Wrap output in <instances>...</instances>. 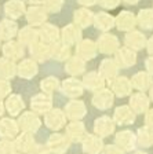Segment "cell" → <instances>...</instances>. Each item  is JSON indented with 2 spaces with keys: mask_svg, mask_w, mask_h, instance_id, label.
I'll return each instance as SVG.
<instances>
[{
  "mask_svg": "<svg viewBox=\"0 0 153 154\" xmlns=\"http://www.w3.org/2000/svg\"><path fill=\"white\" fill-rule=\"evenodd\" d=\"M135 61H137V55L130 48H121L116 55V63L119 65V67H130L135 63Z\"/></svg>",
  "mask_w": 153,
  "mask_h": 154,
  "instance_id": "obj_27",
  "label": "cell"
},
{
  "mask_svg": "<svg viewBox=\"0 0 153 154\" xmlns=\"http://www.w3.org/2000/svg\"><path fill=\"white\" fill-rule=\"evenodd\" d=\"M138 23L144 29H152L153 28V11L149 8L141 10L138 14Z\"/></svg>",
  "mask_w": 153,
  "mask_h": 154,
  "instance_id": "obj_41",
  "label": "cell"
},
{
  "mask_svg": "<svg viewBox=\"0 0 153 154\" xmlns=\"http://www.w3.org/2000/svg\"><path fill=\"white\" fill-rule=\"evenodd\" d=\"M26 7L24 0H7L4 4V14L10 19H18L25 15Z\"/></svg>",
  "mask_w": 153,
  "mask_h": 154,
  "instance_id": "obj_13",
  "label": "cell"
},
{
  "mask_svg": "<svg viewBox=\"0 0 153 154\" xmlns=\"http://www.w3.org/2000/svg\"><path fill=\"white\" fill-rule=\"evenodd\" d=\"M146 67H148V70L153 74V55L146 59Z\"/></svg>",
  "mask_w": 153,
  "mask_h": 154,
  "instance_id": "obj_50",
  "label": "cell"
},
{
  "mask_svg": "<svg viewBox=\"0 0 153 154\" xmlns=\"http://www.w3.org/2000/svg\"><path fill=\"white\" fill-rule=\"evenodd\" d=\"M4 112H6V107H4V102H3V99H0V117L3 116Z\"/></svg>",
  "mask_w": 153,
  "mask_h": 154,
  "instance_id": "obj_54",
  "label": "cell"
},
{
  "mask_svg": "<svg viewBox=\"0 0 153 154\" xmlns=\"http://www.w3.org/2000/svg\"><path fill=\"white\" fill-rule=\"evenodd\" d=\"M98 50L101 52H113L119 47V42L115 36L112 35H102L101 38L98 40Z\"/></svg>",
  "mask_w": 153,
  "mask_h": 154,
  "instance_id": "obj_31",
  "label": "cell"
},
{
  "mask_svg": "<svg viewBox=\"0 0 153 154\" xmlns=\"http://www.w3.org/2000/svg\"><path fill=\"white\" fill-rule=\"evenodd\" d=\"M119 70V65L116 63V61L113 59H105L102 61L101 63V69H99V74H101L104 79H108V80H113L117 74Z\"/></svg>",
  "mask_w": 153,
  "mask_h": 154,
  "instance_id": "obj_32",
  "label": "cell"
},
{
  "mask_svg": "<svg viewBox=\"0 0 153 154\" xmlns=\"http://www.w3.org/2000/svg\"><path fill=\"white\" fill-rule=\"evenodd\" d=\"M104 147L101 138L95 135H87L83 139V151L86 154H99Z\"/></svg>",
  "mask_w": 153,
  "mask_h": 154,
  "instance_id": "obj_24",
  "label": "cell"
},
{
  "mask_svg": "<svg viewBox=\"0 0 153 154\" xmlns=\"http://www.w3.org/2000/svg\"><path fill=\"white\" fill-rule=\"evenodd\" d=\"M17 76V63L6 57L0 58V79L11 80Z\"/></svg>",
  "mask_w": 153,
  "mask_h": 154,
  "instance_id": "obj_26",
  "label": "cell"
},
{
  "mask_svg": "<svg viewBox=\"0 0 153 154\" xmlns=\"http://www.w3.org/2000/svg\"><path fill=\"white\" fill-rule=\"evenodd\" d=\"M84 69H86V66H84V59L79 58L77 55H76V57L68 58L66 66H65V72H66V73H69L72 77L81 74L84 72Z\"/></svg>",
  "mask_w": 153,
  "mask_h": 154,
  "instance_id": "obj_29",
  "label": "cell"
},
{
  "mask_svg": "<svg viewBox=\"0 0 153 154\" xmlns=\"http://www.w3.org/2000/svg\"><path fill=\"white\" fill-rule=\"evenodd\" d=\"M94 22H95L97 28L105 32V30H109L110 28H113V25H115V19H113L112 15H109V14H106V13H99V14L95 15Z\"/></svg>",
  "mask_w": 153,
  "mask_h": 154,
  "instance_id": "obj_39",
  "label": "cell"
},
{
  "mask_svg": "<svg viewBox=\"0 0 153 154\" xmlns=\"http://www.w3.org/2000/svg\"><path fill=\"white\" fill-rule=\"evenodd\" d=\"M116 22H117V28L120 30H131L135 25V17L134 14L128 13V11H123L117 15Z\"/></svg>",
  "mask_w": 153,
  "mask_h": 154,
  "instance_id": "obj_38",
  "label": "cell"
},
{
  "mask_svg": "<svg viewBox=\"0 0 153 154\" xmlns=\"http://www.w3.org/2000/svg\"><path fill=\"white\" fill-rule=\"evenodd\" d=\"M42 3L47 13H59L64 6V0H43Z\"/></svg>",
  "mask_w": 153,
  "mask_h": 154,
  "instance_id": "obj_43",
  "label": "cell"
},
{
  "mask_svg": "<svg viewBox=\"0 0 153 154\" xmlns=\"http://www.w3.org/2000/svg\"><path fill=\"white\" fill-rule=\"evenodd\" d=\"M13 142H14V144H15L17 151H19V153H26V154L30 151V149H32L36 143L35 138H33V134H28V132L18 134Z\"/></svg>",
  "mask_w": 153,
  "mask_h": 154,
  "instance_id": "obj_20",
  "label": "cell"
},
{
  "mask_svg": "<svg viewBox=\"0 0 153 154\" xmlns=\"http://www.w3.org/2000/svg\"><path fill=\"white\" fill-rule=\"evenodd\" d=\"M44 124L53 131H59L66 125V116L61 109H50L44 113Z\"/></svg>",
  "mask_w": 153,
  "mask_h": 154,
  "instance_id": "obj_2",
  "label": "cell"
},
{
  "mask_svg": "<svg viewBox=\"0 0 153 154\" xmlns=\"http://www.w3.org/2000/svg\"><path fill=\"white\" fill-rule=\"evenodd\" d=\"M0 50H2V40H0Z\"/></svg>",
  "mask_w": 153,
  "mask_h": 154,
  "instance_id": "obj_58",
  "label": "cell"
},
{
  "mask_svg": "<svg viewBox=\"0 0 153 154\" xmlns=\"http://www.w3.org/2000/svg\"><path fill=\"white\" fill-rule=\"evenodd\" d=\"M138 142L141 146L149 147L153 144V127H145L138 129Z\"/></svg>",
  "mask_w": 153,
  "mask_h": 154,
  "instance_id": "obj_40",
  "label": "cell"
},
{
  "mask_svg": "<svg viewBox=\"0 0 153 154\" xmlns=\"http://www.w3.org/2000/svg\"><path fill=\"white\" fill-rule=\"evenodd\" d=\"M115 131V122H113V119L110 117H99V119L95 120L94 122V132L99 136H109L110 134H113Z\"/></svg>",
  "mask_w": 153,
  "mask_h": 154,
  "instance_id": "obj_19",
  "label": "cell"
},
{
  "mask_svg": "<svg viewBox=\"0 0 153 154\" xmlns=\"http://www.w3.org/2000/svg\"><path fill=\"white\" fill-rule=\"evenodd\" d=\"M18 23L15 22V19L4 18L0 21V40H13L18 35Z\"/></svg>",
  "mask_w": 153,
  "mask_h": 154,
  "instance_id": "obj_14",
  "label": "cell"
},
{
  "mask_svg": "<svg viewBox=\"0 0 153 154\" xmlns=\"http://www.w3.org/2000/svg\"><path fill=\"white\" fill-rule=\"evenodd\" d=\"M75 25H77L79 28H87L91 25V22H94V15L91 11H88L87 8H80L76 10L75 13Z\"/></svg>",
  "mask_w": 153,
  "mask_h": 154,
  "instance_id": "obj_34",
  "label": "cell"
},
{
  "mask_svg": "<svg viewBox=\"0 0 153 154\" xmlns=\"http://www.w3.org/2000/svg\"><path fill=\"white\" fill-rule=\"evenodd\" d=\"M99 3H101L102 7H105V8H115V7L119 6L120 0H99Z\"/></svg>",
  "mask_w": 153,
  "mask_h": 154,
  "instance_id": "obj_47",
  "label": "cell"
},
{
  "mask_svg": "<svg viewBox=\"0 0 153 154\" xmlns=\"http://www.w3.org/2000/svg\"><path fill=\"white\" fill-rule=\"evenodd\" d=\"M24 2H26V3L32 4V6H37V4H40L43 2V0H24Z\"/></svg>",
  "mask_w": 153,
  "mask_h": 154,
  "instance_id": "obj_53",
  "label": "cell"
},
{
  "mask_svg": "<svg viewBox=\"0 0 153 154\" xmlns=\"http://www.w3.org/2000/svg\"><path fill=\"white\" fill-rule=\"evenodd\" d=\"M17 37H18V42L22 45H30L35 42L40 40V37H39V30L35 29V26H30V25L22 28L21 30H18Z\"/></svg>",
  "mask_w": 153,
  "mask_h": 154,
  "instance_id": "obj_21",
  "label": "cell"
},
{
  "mask_svg": "<svg viewBox=\"0 0 153 154\" xmlns=\"http://www.w3.org/2000/svg\"><path fill=\"white\" fill-rule=\"evenodd\" d=\"M19 129L28 134H35L42 127V120L39 119L37 113L35 112H22L18 119Z\"/></svg>",
  "mask_w": 153,
  "mask_h": 154,
  "instance_id": "obj_1",
  "label": "cell"
},
{
  "mask_svg": "<svg viewBox=\"0 0 153 154\" xmlns=\"http://www.w3.org/2000/svg\"><path fill=\"white\" fill-rule=\"evenodd\" d=\"M104 77L97 72H91V73L86 74L83 79V87L90 91H99L104 88Z\"/></svg>",
  "mask_w": 153,
  "mask_h": 154,
  "instance_id": "obj_25",
  "label": "cell"
},
{
  "mask_svg": "<svg viewBox=\"0 0 153 154\" xmlns=\"http://www.w3.org/2000/svg\"><path fill=\"white\" fill-rule=\"evenodd\" d=\"M113 121H116L120 125L132 124L135 121V113L128 106H120V107L116 109L115 116H113Z\"/></svg>",
  "mask_w": 153,
  "mask_h": 154,
  "instance_id": "obj_23",
  "label": "cell"
},
{
  "mask_svg": "<svg viewBox=\"0 0 153 154\" xmlns=\"http://www.w3.org/2000/svg\"><path fill=\"white\" fill-rule=\"evenodd\" d=\"M131 85L134 87L135 90H139V91L148 90L152 85V76H149L148 73H144V72H139V73H137L132 77Z\"/></svg>",
  "mask_w": 153,
  "mask_h": 154,
  "instance_id": "obj_36",
  "label": "cell"
},
{
  "mask_svg": "<svg viewBox=\"0 0 153 154\" xmlns=\"http://www.w3.org/2000/svg\"><path fill=\"white\" fill-rule=\"evenodd\" d=\"M39 72V66L37 62L35 59H22L17 65V74H18L21 79H25V80H30L37 74Z\"/></svg>",
  "mask_w": 153,
  "mask_h": 154,
  "instance_id": "obj_10",
  "label": "cell"
},
{
  "mask_svg": "<svg viewBox=\"0 0 153 154\" xmlns=\"http://www.w3.org/2000/svg\"><path fill=\"white\" fill-rule=\"evenodd\" d=\"M18 121L13 120L11 117H4L0 119V138L7 139V140H14L15 136L19 134Z\"/></svg>",
  "mask_w": 153,
  "mask_h": 154,
  "instance_id": "obj_5",
  "label": "cell"
},
{
  "mask_svg": "<svg viewBox=\"0 0 153 154\" xmlns=\"http://www.w3.org/2000/svg\"><path fill=\"white\" fill-rule=\"evenodd\" d=\"M51 57L55 58L57 61H66L68 58H70V47L62 42L54 43L51 44Z\"/></svg>",
  "mask_w": 153,
  "mask_h": 154,
  "instance_id": "obj_33",
  "label": "cell"
},
{
  "mask_svg": "<svg viewBox=\"0 0 153 154\" xmlns=\"http://www.w3.org/2000/svg\"><path fill=\"white\" fill-rule=\"evenodd\" d=\"M116 143L124 150H131L135 146V136L131 131H121L116 135Z\"/></svg>",
  "mask_w": 153,
  "mask_h": 154,
  "instance_id": "obj_35",
  "label": "cell"
},
{
  "mask_svg": "<svg viewBox=\"0 0 153 154\" xmlns=\"http://www.w3.org/2000/svg\"><path fill=\"white\" fill-rule=\"evenodd\" d=\"M126 44L132 50H141L145 47V36L141 32H128L126 36Z\"/></svg>",
  "mask_w": 153,
  "mask_h": 154,
  "instance_id": "obj_37",
  "label": "cell"
},
{
  "mask_svg": "<svg viewBox=\"0 0 153 154\" xmlns=\"http://www.w3.org/2000/svg\"><path fill=\"white\" fill-rule=\"evenodd\" d=\"M81 38V33H80V29L77 25H66L62 30H61V40L62 43L66 45H73V44H77Z\"/></svg>",
  "mask_w": 153,
  "mask_h": 154,
  "instance_id": "obj_17",
  "label": "cell"
},
{
  "mask_svg": "<svg viewBox=\"0 0 153 154\" xmlns=\"http://www.w3.org/2000/svg\"><path fill=\"white\" fill-rule=\"evenodd\" d=\"M4 107L11 117H17L25 110V102H24L22 96L18 94H10L6 98Z\"/></svg>",
  "mask_w": 153,
  "mask_h": 154,
  "instance_id": "obj_11",
  "label": "cell"
},
{
  "mask_svg": "<svg viewBox=\"0 0 153 154\" xmlns=\"http://www.w3.org/2000/svg\"><path fill=\"white\" fill-rule=\"evenodd\" d=\"M113 94L110 92L109 90H99L98 92L94 95L93 98V105L95 106V107H98V109H109L112 105H113Z\"/></svg>",
  "mask_w": 153,
  "mask_h": 154,
  "instance_id": "obj_22",
  "label": "cell"
},
{
  "mask_svg": "<svg viewBox=\"0 0 153 154\" xmlns=\"http://www.w3.org/2000/svg\"><path fill=\"white\" fill-rule=\"evenodd\" d=\"M11 83L10 80H6V79H0V99H4L11 94Z\"/></svg>",
  "mask_w": 153,
  "mask_h": 154,
  "instance_id": "obj_45",
  "label": "cell"
},
{
  "mask_svg": "<svg viewBox=\"0 0 153 154\" xmlns=\"http://www.w3.org/2000/svg\"><path fill=\"white\" fill-rule=\"evenodd\" d=\"M29 51H30V55L36 62H44L51 57V44H47L42 40H37V42L29 45Z\"/></svg>",
  "mask_w": 153,
  "mask_h": 154,
  "instance_id": "obj_9",
  "label": "cell"
},
{
  "mask_svg": "<svg viewBox=\"0 0 153 154\" xmlns=\"http://www.w3.org/2000/svg\"><path fill=\"white\" fill-rule=\"evenodd\" d=\"M15 154H26V153H15Z\"/></svg>",
  "mask_w": 153,
  "mask_h": 154,
  "instance_id": "obj_59",
  "label": "cell"
},
{
  "mask_svg": "<svg viewBox=\"0 0 153 154\" xmlns=\"http://www.w3.org/2000/svg\"><path fill=\"white\" fill-rule=\"evenodd\" d=\"M17 149L13 140H7V139H2L0 140V154H15Z\"/></svg>",
  "mask_w": 153,
  "mask_h": 154,
  "instance_id": "obj_44",
  "label": "cell"
},
{
  "mask_svg": "<svg viewBox=\"0 0 153 154\" xmlns=\"http://www.w3.org/2000/svg\"><path fill=\"white\" fill-rule=\"evenodd\" d=\"M25 17L30 26H42L47 21V11L44 10V7L30 6L29 8H26Z\"/></svg>",
  "mask_w": 153,
  "mask_h": 154,
  "instance_id": "obj_7",
  "label": "cell"
},
{
  "mask_svg": "<svg viewBox=\"0 0 153 154\" xmlns=\"http://www.w3.org/2000/svg\"><path fill=\"white\" fill-rule=\"evenodd\" d=\"M134 154H146V153H142V151H138V153H134Z\"/></svg>",
  "mask_w": 153,
  "mask_h": 154,
  "instance_id": "obj_57",
  "label": "cell"
},
{
  "mask_svg": "<svg viewBox=\"0 0 153 154\" xmlns=\"http://www.w3.org/2000/svg\"><path fill=\"white\" fill-rule=\"evenodd\" d=\"M130 106L134 113H145L149 107V99L145 94L139 92L131 96L130 99Z\"/></svg>",
  "mask_w": 153,
  "mask_h": 154,
  "instance_id": "obj_30",
  "label": "cell"
},
{
  "mask_svg": "<svg viewBox=\"0 0 153 154\" xmlns=\"http://www.w3.org/2000/svg\"><path fill=\"white\" fill-rule=\"evenodd\" d=\"M65 116L70 121H77L86 116V105L81 100L70 99L65 105Z\"/></svg>",
  "mask_w": 153,
  "mask_h": 154,
  "instance_id": "obj_8",
  "label": "cell"
},
{
  "mask_svg": "<svg viewBox=\"0 0 153 154\" xmlns=\"http://www.w3.org/2000/svg\"><path fill=\"white\" fill-rule=\"evenodd\" d=\"M39 37L40 40L47 44H54V43L59 42L61 38V32L59 29L55 25H51V23H43L40 30H39Z\"/></svg>",
  "mask_w": 153,
  "mask_h": 154,
  "instance_id": "obj_15",
  "label": "cell"
},
{
  "mask_svg": "<svg viewBox=\"0 0 153 154\" xmlns=\"http://www.w3.org/2000/svg\"><path fill=\"white\" fill-rule=\"evenodd\" d=\"M65 135L69 138L70 142H81L87 136L84 124L79 120L77 121H70L66 125V134Z\"/></svg>",
  "mask_w": 153,
  "mask_h": 154,
  "instance_id": "obj_18",
  "label": "cell"
},
{
  "mask_svg": "<svg viewBox=\"0 0 153 154\" xmlns=\"http://www.w3.org/2000/svg\"><path fill=\"white\" fill-rule=\"evenodd\" d=\"M40 88H42L43 92L51 95L54 91H57L59 88V80H58L57 77L48 76V77H46L44 80L40 81Z\"/></svg>",
  "mask_w": 153,
  "mask_h": 154,
  "instance_id": "obj_42",
  "label": "cell"
},
{
  "mask_svg": "<svg viewBox=\"0 0 153 154\" xmlns=\"http://www.w3.org/2000/svg\"><path fill=\"white\" fill-rule=\"evenodd\" d=\"M124 3H127V4H135V3H138V0H123Z\"/></svg>",
  "mask_w": 153,
  "mask_h": 154,
  "instance_id": "obj_55",
  "label": "cell"
},
{
  "mask_svg": "<svg viewBox=\"0 0 153 154\" xmlns=\"http://www.w3.org/2000/svg\"><path fill=\"white\" fill-rule=\"evenodd\" d=\"M80 4H83V6H93V4H95L98 0H77Z\"/></svg>",
  "mask_w": 153,
  "mask_h": 154,
  "instance_id": "obj_51",
  "label": "cell"
},
{
  "mask_svg": "<svg viewBox=\"0 0 153 154\" xmlns=\"http://www.w3.org/2000/svg\"><path fill=\"white\" fill-rule=\"evenodd\" d=\"M2 52H3V57L15 62L18 59H22L24 45L19 42H15V40H8V42H6L2 45Z\"/></svg>",
  "mask_w": 153,
  "mask_h": 154,
  "instance_id": "obj_12",
  "label": "cell"
},
{
  "mask_svg": "<svg viewBox=\"0 0 153 154\" xmlns=\"http://www.w3.org/2000/svg\"><path fill=\"white\" fill-rule=\"evenodd\" d=\"M148 51L150 52V55H153V37L149 40V43H148Z\"/></svg>",
  "mask_w": 153,
  "mask_h": 154,
  "instance_id": "obj_52",
  "label": "cell"
},
{
  "mask_svg": "<svg viewBox=\"0 0 153 154\" xmlns=\"http://www.w3.org/2000/svg\"><path fill=\"white\" fill-rule=\"evenodd\" d=\"M112 81V90L115 91L116 94H117L119 96H126L128 95V94L131 92V88H132V85H131V81L127 80L124 76L121 77H115Z\"/></svg>",
  "mask_w": 153,
  "mask_h": 154,
  "instance_id": "obj_28",
  "label": "cell"
},
{
  "mask_svg": "<svg viewBox=\"0 0 153 154\" xmlns=\"http://www.w3.org/2000/svg\"><path fill=\"white\" fill-rule=\"evenodd\" d=\"M97 51H98V47L93 40H83L76 44V55L84 61L95 58Z\"/></svg>",
  "mask_w": 153,
  "mask_h": 154,
  "instance_id": "obj_16",
  "label": "cell"
},
{
  "mask_svg": "<svg viewBox=\"0 0 153 154\" xmlns=\"http://www.w3.org/2000/svg\"><path fill=\"white\" fill-rule=\"evenodd\" d=\"M28 154H53V153H51L50 149H48L47 146H44V144L35 143V146L30 149V151H29Z\"/></svg>",
  "mask_w": 153,
  "mask_h": 154,
  "instance_id": "obj_46",
  "label": "cell"
},
{
  "mask_svg": "<svg viewBox=\"0 0 153 154\" xmlns=\"http://www.w3.org/2000/svg\"><path fill=\"white\" fill-rule=\"evenodd\" d=\"M150 98H152V100H153V85L150 87Z\"/></svg>",
  "mask_w": 153,
  "mask_h": 154,
  "instance_id": "obj_56",
  "label": "cell"
},
{
  "mask_svg": "<svg viewBox=\"0 0 153 154\" xmlns=\"http://www.w3.org/2000/svg\"><path fill=\"white\" fill-rule=\"evenodd\" d=\"M104 154H123V150L119 149L117 146L112 144V146H106L105 150H104Z\"/></svg>",
  "mask_w": 153,
  "mask_h": 154,
  "instance_id": "obj_48",
  "label": "cell"
},
{
  "mask_svg": "<svg viewBox=\"0 0 153 154\" xmlns=\"http://www.w3.org/2000/svg\"><path fill=\"white\" fill-rule=\"evenodd\" d=\"M83 83L79 81L75 77H69L61 84V91L65 96L70 98V99H76L83 94Z\"/></svg>",
  "mask_w": 153,
  "mask_h": 154,
  "instance_id": "obj_6",
  "label": "cell"
},
{
  "mask_svg": "<svg viewBox=\"0 0 153 154\" xmlns=\"http://www.w3.org/2000/svg\"><path fill=\"white\" fill-rule=\"evenodd\" d=\"M53 154H64L69 149L70 140L66 135H62L59 132H54L47 140L46 144Z\"/></svg>",
  "mask_w": 153,
  "mask_h": 154,
  "instance_id": "obj_3",
  "label": "cell"
},
{
  "mask_svg": "<svg viewBox=\"0 0 153 154\" xmlns=\"http://www.w3.org/2000/svg\"><path fill=\"white\" fill-rule=\"evenodd\" d=\"M30 109L32 112L37 113V114H44L50 109H53V98L50 94H37V95L32 96L30 99Z\"/></svg>",
  "mask_w": 153,
  "mask_h": 154,
  "instance_id": "obj_4",
  "label": "cell"
},
{
  "mask_svg": "<svg viewBox=\"0 0 153 154\" xmlns=\"http://www.w3.org/2000/svg\"><path fill=\"white\" fill-rule=\"evenodd\" d=\"M146 124L149 127H153V109L150 112H148V114H146Z\"/></svg>",
  "mask_w": 153,
  "mask_h": 154,
  "instance_id": "obj_49",
  "label": "cell"
}]
</instances>
